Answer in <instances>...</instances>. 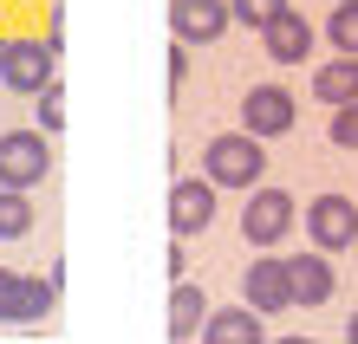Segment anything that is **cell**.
Here are the masks:
<instances>
[{"mask_svg":"<svg viewBox=\"0 0 358 344\" xmlns=\"http://www.w3.org/2000/svg\"><path fill=\"white\" fill-rule=\"evenodd\" d=\"M202 176L215 182V188H248V195H255L261 176H267V149H261V137H248V130L208 137V149H202Z\"/></svg>","mask_w":358,"mask_h":344,"instance_id":"cell-1","label":"cell"},{"mask_svg":"<svg viewBox=\"0 0 358 344\" xmlns=\"http://www.w3.org/2000/svg\"><path fill=\"white\" fill-rule=\"evenodd\" d=\"M46 169H52L46 130H7L0 137V188H20L27 195L33 182H46Z\"/></svg>","mask_w":358,"mask_h":344,"instance_id":"cell-2","label":"cell"},{"mask_svg":"<svg viewBox=\"0 0 358 344\" xmlns=\"http://www.w3.org/2000/svg\"><path fill=\"white\" fill-rule=\"evenodd\" d=\"M306 234L320 253H345L358 241V202L352 195H313L306 202Z\"/></svg>","mask_w":358,"mask_h":344,"instance_id":"cell-3","label":"cell"},{"mask_svg":"<svg viewBox=\"0 0 358 344\" xmlns=\"http://www.w3.org/2000/svg\"><path fill=\"white\" fill-rule=\"evenodd\" d=\"M52 59H59L52 39H13V46L0 52V78H7V91L39 98V91L52 84Z\"/></svg>","mask_w":358,"mask_h":344,"instance_id":"cell-4","label":"cell"},{"mask_svg":"<svg viewBox=\"0 0 358 344\" xmlns=\"http://www.w3.org/2000/svg\"><path fill=\"white\" fill-rule=\"evenodd\" d=\"M287 227H293V195L287 188H255L248 208H241V241L248 247H273Z\"/></svg>","mask_w":358,"mask_h":344,"instance_id":"cell-5","label":"cell"},{"mask_svg":"<svg viewBox=\"0 0 358 344\" xmlns=\"http://www.w3.org/2000/svg\"><path fill=\"white\" fill-rule=\"evenodd\" d=\"M293 117H300V104H293V91H280V84H255L241 104V130L248 137H287L293 130Z\"/></svg>","mask_w":358,"mask_h":344,"instance_id":"cell-6","label":"cell"},{"mask_svg":"<svg viewBox=\"0 0 358 344\" xmlns=\"http://www.w3.org/2000/svg\"><path fill=\"white\" fill-rule=\"evenodd\" d=\"M228 0H170V27H176V46H208V39L228 33Z\"/></svg>","mask_w":358,"mask_h":344,"instance_id":"cell-7","label":"cell"},{"mask_svg":"<svg viewBox=\"0 0 358 344\" xmlns=\"http://www.w3.org/2000/svg\"><path fill=\"white\" fill-rule=\"evenodd\" d=\"M208 221H215V182H208V176L189 182V176H182V182L170 188V234H176V241H189V234H202Z\"/></svg>","mask_w":358,"mask_h":344,"instance_id":"cell-8","label":"cell"},{"mask_svg":"<svg viewBox=\"0 0 358 344\" xmlns=\"http://www.w3.org/2000/svg\"><path fill=\"white\" fill-rule=\"evenodd\" d=\"M241 306H255V312H293L287 260H248V279H241Z\"/></svg>","mask_w":358,"mask_h":344,"instance_id":"cell-9","label":"cell"},{"mask_svg":"<svg viewBox=\"0 0 358 344\" xmlns=\"http://www.w3.org/2000/svg\"><path fill=\"white\" fill-rule=\"evenodd\" d=\"M287 286H293V306H326V299H332V260H326V253L320 247H313V253H300V260H287Z\"/></svg>","mask_w":358,"mask_h":344,"instance_id":"cell-10","label":"cell"},{"mask_svg":"<svg viewBox=\"0 0 358 344\" xmlns=\"http://www.w3.org/2000/svg\"><path fill=\"white\" fill-rule=\"evenodd\" d=\"M261 46H267V59H273V66H300V59L313 52V27L300 20V7H287L280 20H273V27L261 33Z\"/></svg>","mask_w":358,"mask_h":344,"instance_id":"cell-11","label":"cell"},{"mask_svg":"<svg viewBox=\"0 0 358 344\" xmlns=\"http://www.w3.org/2000/svg\"><path fill=\"white\" fill-rule=\"evenodd\" d=\"M208 292L202 286H189V279H176V292H170V344H189L202 325H208Z\"/></svg>","mask_w":358,"mask_h":344,"instance_id":"cell-12","label":"cell"},{"mask_svg":"<svg viewBox=\"0 0 358 344\" xmlns=\"http://www.w3.org/2000/svg\"><path fill=\"white\" fill-rule=\"evenodd\" d=\"M267 325H261V312L255 306H235V312H208V325H202V344H261Z\"/></svg>","mask_w":358,"mask_h":344,"instance_id":"cell-13","label":"cell"},{"mask_svg":"<svg viewBox=\"0 0 358 344\" xmlns=\"http://www.w3.org/2000/svg\"><path fill=\"white\" fill-rule=\"evenodd\" d=\"M313 98L320 104H358V59H326L320 72H313Z\"/></svg>","mask_w":358,"mask_h":344,"instance_id":"cell-14","label":"cell"},{"mask_svg":"<svg viewBox=\"0 0 358 344\" xmlns=\"http://www.w3.org/2000/svg\"><path fill=\"white\" fill-rule=\"evenodd\" d=\"M52 306H59V286H52V279H20V292H13V318H7V325H39Z\"/></svg>","mask_w":358,"mask_h":344,"instance_id":"cell-15","label":"cell"},{"mask_svg":"<svg viewBox=\"0 0 358 344\" xmlns=\"http://www.w3.org/2000/svg\"><path fill=\"white\" fill-rule=\"evenodd\" d=\"M326 39H332V52H339V59H358V0H332Z\"/></svg>","mask_w":358,"mask_h":344,"instance_id":"cell-16","label":"cell"},{"mask_svg":"<svg viewBox=\"0 0 358 344\" xmlns=\"http://www.w3.org/2000/svg\"><path fill=\"white\" fill-rule=\"evenodd\" d=\"M27 227H33V202L20 188H0V241H20Z\"/></svg>","mask_w":358,"mask_h":344,"instance_id":"cell-17","label":"cell"},{"mask_svg":"<svg viewBox=\"0 0 358 344\" xmlns=\"http://www.w3.org/2000/svg\"><path fill=\"white\" fill-rule=\"evenodd\" d=\"M228 13H235V20H241L248 33H267L273 20L287 13V0H228Z\"/></svg>","mask_w":358,"mask_h":344,"instance_id":"cell-18","label":"cell"},{"mask_svg":"<svg viewBox=\"0 0 358 344\" xmlns=\"http://www.w3.org/2000/svg\"><path fill=\"white\" fill-rule=\"evenodd\" d=\"M59 124H66V91H59V78H52L46 91H39V130H59Z\"/></svg>","mask_w":358,"mask_h":344,"instance_id":"cell-19","label":"cell"},{"mask_svg":"<svg viewBox=\"0 0 358 344\" xmlns=\"http://www.w3.org/2000/svg\"><path fill=\"white\" fill-rule=\"evenodd\" d=\"M332 143L358 149V104H339V111H332Z\"/></svg>","mask_w":358,"mask_h":344,"instance_id":"cell-20","label":"cell"},{"mask_svg":"<svg viewBox=\"0 0 358 344\" xmlns=\"http://www.w3.org/2000/svg\"><path fill=\"white\" fill-rule=\"evenodd\" d=\"M13 292H20V273L0 267V318H13Z\"/></svg>","mask_w":358,"mask_h":344,"instance_id":"cell-21","label":"cell"},{"mask_svg":"<svg viewBox=\"0 0 358 344\" xmlns=\"http://www.w3.org/2000/svg\"><path fill=\"white\" fill-rule=\"evenodd\" d=\"M345 344H358V312H352V318H345Z\"/></svg>","mask_w":358,"mask_h":344,"instance_id":"cell-22","label":"cell"},{"mask_svg":"<svg viewBox=\"0 0 358 344\" xmlns=\"http://www.w3.org/2000/svg\"><path fill=\"white\" fill-rule=\"evenodd\" d=\"M0 52H7V46H0Z\"/></svg>","mask_w":358,"mask_h":344,"instance_id":"cell-23","label":"cell"}]
</instances>
